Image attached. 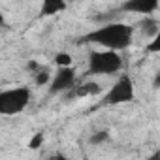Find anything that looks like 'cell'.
<instances>
[{"mask_svg":"<svg viewBox=\"0 0 160 160\" xmlns=\"http://www.w3.org/2000/svg\"><path fill=\"white\" fill-rule=\"evenodd\" d=\"M134 32H136V28L132 25L115 21V23H106V25H102V27L87 32L81 38V42L100 45V47H104L108 51L122 53V51H126L132 45Z\"/></svg>","mask_w":160,"mask_h":160,"instance_id":"cell-1","label":"cell"},{"mask_svg":"<svg viewBox=\"0 0 160 160\" xmlns=\"http://www.w3.org/2000/svg\"><path fill=\"white\" fill-rule=\"evenodd\" d=\"M124 68V58L117 51H91L87 58V73L89 75H115Z\"/></svg>","mask_w":160,"mask_h":160,"instance_id":"cell-2","label":"cell"},{"mask_svg":"<svg viewBox=\"0 0 160 160\" xmlns=\"http://www.w3.org/2000/svg\"><path fill=\"white\" fill-rule=\"evenodd\" d=\"M30 100H32V92L25 85L2 91L0 92V115H4V117L19 115L28 108Z\"/></svg>","mask_w":160,"mask_h":160,"instance_id":"cell-3","label":"cell"},{"mask_svg":"<svg viewBox=\"0 0 160 160\" xmlns=\"http://www.w3.org/2000/svg\"><path fill=\"white\" fill-rule=\"evenodd\" d=\"M134 98H136V89H134L132 77L128 73H121L119 79L104 94L100 106H122V104L134 102Z\"/></svg>","mask_w":160,"mask_h":160,"instance_id":"cell-4","label":"cell"},{"mask_svg":"<svg viewBox=\"0 0 160 160\" xmlns=\"http://www.w3.org/2000/svg\"><path fill=\"white\" fill-rule=\"evenodd\" d=\"M77 87V75L73 68H58L57 73L53 75V81L49 85V92L51 94H58V92H66Z\"/></svg>","mask_w":160,"mask_h":160,"instance_id":"cell-5","label":"cell"},{"mask_svg":"<svg viewBox=\"0 0 160 160\" xmlns=\"http://www.w3.org/2000/svg\"><path fill=\"white\" fill-rule=\"evenodd\" d=\"M158 8H160L158 0H126V2L121 4L122 12L139 13V15H145V17H151Z\"/></svg>","mask_w":160,"mask_h":160,"instance_id":"cell-6","label":"cell"},{"mask_svg":"<svg viewBox=\"0 0 160 160\" xmlns=\"http://www.w3.org/2000/svg\"><path fill=\"white\" fill-rule=\"evenodd\" d=\"M75 98H87V96H98L102 94V85L96 83V81H85V83H79L73 91Z\"/></svg>","mask_w":160,"mask_h":160,"instance_id":"cell-7","label":"cell"},{"mask_svg":"<svg viewBox=\"0 0 160 160\" xmlns=\"http://www.w3.org/2000/svg\"><path fill=\"white\" fill-rule=\"evenodd\" d=\"M68 8V4L64 0H45L42 4V10H40V15H57L60 12H64Z\"/></svg>","mask_w":160,"mask_h":160,"instance_id":"cell-8","label":"cell"},{"mask_svg":"<svg viewBox=\"0 0 160 160\" xmlns=\"http://www.w3.org/2000/svg\"><path fill=\"white\" fill-rule=\"evenodd\" d=\"M138 28L141 30V34H143V36H147V38H154V36H156V32L160 30V25H158V21H156V19H152V17H143V19L139 21Z\"/></svg>","mask_w":160,"mask_h":160,"instance_id":"cell-9","label":"cell"},{"mask_svg":"<svg viewBox=\"0 0 160 160\" xmlns=\"http://www.w3.org/2000/svg\"><path fill=\"white\" fill-rule=\"evenodd\" d=\"M109 139H111V136H109L108 130H98L89 138V143L91 145H102V143H108Z\"/></svg>","mask_w":160,"mask_h":160,"instance_id":"cell-10","label":"cell"},{"mask_svg":"<svg viewBox=\"0 0 160 160\" xmlns=\"http://www.w3.org/2000/svg\"><path fill=\"white\" fill-rule=\"evenodd\" d=\"M34 81H36V85L38 87H43V85H51V81H53V75L45 70V68H42L36 75H34Z\"/></svg>","mask_w":160,"mask_h":160,"instance_id":"cell-11","label":"cell"},{"mask_svg":"<svg viewBox=\"0 0 160 160\" xmlns=\"http://www.w3.org/2000/svg\"><path fill=\"white\" fill-rule=\"evenodd\" d=\"M55 64L58 68H72V55L70 53H57L55 55Z\"/></svg>","mask_w":160,"mask_h":160,"instance_id":"cell-12","label":"cell"},{"mask_svg":"<svg viewBox=\"0 0 160 160\" xmlns=\"http://www.w3.org/2000/svg\"><path fill=\"white\" fill-rule=\"evenodd\" d=\"M145 51H147L149 55H158V53H160V30L156 32L154 38L149 40V43L145 45Z\"/></svg>","mask_w":160,"mask_h":160,"instance_id":"cell-13","label":"cell"},{"mask_svg":"<svg viewBox=\"0 0 160 160\" xmlns=\"http://www.w3.org/2000/svg\"><path fill=\"white\" fill-rule=\"evenodd\" d=\"M43 141H45V134H43V132H38V134H34V136L30 138L28 149H30V151H38V149L43 145Z\"/></svg>","mask_w":160,"mask_h":160,"instance_id":"cell-14","label":"cell"},{"mask_svg":"<svg viewBox=\"0 0 160 160\" xmlns=\"http://www.w3.org/2000/svg\"><path fill=\"white\" fill-rule=\"evenodd\" d=\"M152 89H160V70L154 73V77H152Z\"/></svg>","mask_w":160,"mask_h":160,"instance_id":"cell-15","label":"cell"},{"mask_svg":"<svg viewBox=\"0 0 160 160\" xmlns=\"http://www.w3.org/2000/svg\"><path fill=\"white\" fill-rule=\"evenodd\" d=\"M53 160H70V158H68L64 152H57V154L53 156Z\"/></svg>","mask_w":160,"mask_h":160,"instance_id":"cell-16","label":"cell"},{"mask_svg":"<svg viewBox=\"0 0 160 160\" xmlns=\"http://www.w3.org/2000/svg\"><path fill=\"white\" fill-rule=\"evenodd\" d=\"M145 160H160V151H154L151 156H147Z\"/></svg>","mask_w":160,"mask_h":160,"instance_id":"cell-17","label":"cell"},{"mask_svg":"<svg viewBox=\"0 0 160 160\" xmlns=\"http://www.w3.org/2000/svg\"><path fill=\"white\" fill-rule=\"evenodd\" d=\"M83 160H92V158H89V156H85V158H83Z\"/></svg>","mask_w":160,"mask_h":160,"instance_id":"cell-18","label":"cell"}]
</instances>
